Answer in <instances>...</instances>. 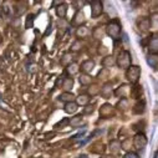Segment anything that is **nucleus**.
<instances>
[{"mask_svg": "<svg viewBox=\"0 0 158 158\" xmlns=\"http://www.w3.org/2000/svg\"><path fill=\"white\" fill-rule=\"evenodd\" d=\"M147 48H148L149 54L157 55V52H158V37H157V34H152V35L148 37Z\"/></svg>", "mask_w": 158, "mask_h": 158, "instance_id": "423d86ee", "label": "nucleus"}, {"mask_svg": "<svg viewBox=\"0 0 158 158\" xmlns=\"http://www.w3.org/2000/svg\"><path fill=\"white\" fill-rule=\"evenodd\" d=\"M78 158H87L85 154H82V156H78Z\"/></svg>", "mask_w": 158, "mask_h": 158, "instance_id": "79ce46f5", "label": "nucleus"}, {"mask_svg": "<svg viewBox=\"0 0 158 158\" xmlns=\"http://www.w3.org/2000/svg\"><path fill=\"white\" fill-rule=\"evenodd\" d=\"M138 27H139V30L143 31V32L148 31L149 27H151V25H149V20H148V19H141V20L138 21Z\"/></svg>", "mask_w": 158, "mask_h": 158, "instance_id": "b1692460", "label": "nucleus"}, {"mask_svg": "<svg viewBox=\"0 0 158 158\" xmlns=\"http://www.w3.org/2000/svg\"><path fill=\"white\" fill-rule=\"evenodd\" d=\"M116 107H117L118 110H121V111H127V110H128V107H130V102H128V100H127V98H121L120 101L117 102Z\"/></svg>", "mask_w": 158, "mask_h": 158, "instance_id": "4be33fe9", "label": "nucleus"}, {"mask_svg": "<svg viewBox=\"0 0 158 158\" xmlns=\"http://www.w3.org/2000/svg\"><path fill=\"white\" fill-rule=\"evenodd\" d=\"M123 158H139V157H138V154L135 153V152H127V153L123 156Z\"/></svg>", "mask_w": 158, "mask_h": 158, "instance_id": "4c0bfd02", "label": "nucleus"}, {"mask_svg": "<svg viewBox=\"0 0 158 158\" xmlns=\"http://www.w3.org/2000/svg\"><path fill=\"white\" fill-rule=\"evenodd\" d=\"M100 94L103 98H110L111 94H112V84L111 82H106L101 89H100Z\"/></svg>", "mask_w": 158, "mask_h": 158, "instance_id": "9d476101", "label": "nucleus"}, {"mask_svg": "<svg viewBox=\"0 0 158 158\" xmlns=\"http://www.w3.org/2000/svg\"><path fill=\"white\" fill-rule=\"evenodd\" d=\"M73 87V80H72V77H65V80L61 85V89L65 90V92H71Z\"/></svg>", "mask_w": 158, "mask_h": 158, "instance_id": "2eb2a0df", "label": "nucleus"}, {"mask_svg": "<svg viewBox=\"0 0 158 158\" xmlns=\"http://www.w3.org/2000/svg\"><path fill=\"white\" fill-rule=\"evenodd\" d=\"M89 34H90V30L86 26H84V25L78 26L77 30H76V36L77 37H86Z\"/></svg>", "mask_w": 158, "mask_h": 158, "instance_id": "aec40b11", "label": "nucleus"}, {"mask_svg": "<svg viewBox=\"0 0 158 158\" xmlns=\"http://www.w3.org/2000/svg\"><path fill=\"white\" fill-rule=\"evenodd\" d=\"M71 64V55L70 54H65L61 59V65H69Z\"/></svg>", "mask_w": 158, "mask_h": 158, "instance_id": "2f4dec72", "label": "nucleus"}, {"mask_svg": "<svg viewBox=\"0 0 158 158\" xmlns=\"http://www.w3.org/2000/svg\"><path fill=\"white\" fill-rule=\"evenodd\" d=\"M94 111H95L94 105H86V107H84V114H91Z\"/></svg>", "mask_w": 158, "mask_h": 158, "instance_id": "473e14b6", "label": "nucleus"}, {"mask_svg": "<svg viewBox=\"0 0 158 158\" xmlns=\"http://www.w3.org/2000/svg\"><path fill=\"white\" fill-rule=\"evenodd\" d=\"M0 43H2V35H0Z\"/></svg>", "mask_w": 158, "mask_h": 158, "instance_id": "37998d69", "label": "nucleus"}, {"mask_svg": "<svg viewBox=\"0 0 158 158\" xmlns=\"http://www.w3.org/2000/svg\"><path fill=\"white\" fill-rule=\"evenodd\" d=\"M98 92H100V87L96 86V85H94V86H91V87L89 89V95H96V94H98Z\"/></svg>", "mask_w": 158, "mask_h": 158, "instance_id": "c9c22d12", "label": "nucleus"}, {"mask_svg": "<svg viewBox=\"0 0 158 158\" xmlns=\"http://www.w3.org/2000/svg\"><path fill=\"white\" fill-rule=\"evenodd\" d=\"M141 77V67L137 65H131L126 70V78L131 84H137Z\"/></svg>", "mask_w": 158, "mask_h": 158, "instance_id": "7ed1b4c3", "label": "nucleus"}, {"mask_svg": "<svg viewBox=\"0 0 158 158\" xmlns=\"http://www.w3.org/2000/svg\"><path fill=\"white\" fill-rule=\"evenodd\" d=\"M78 81H80L81 85L86 86V85H90V84H91L92 78H91V76H90L89 73H81L80 77H78Z\"/></svg>", "mask_w": 158, "mask_h": 158, "instance_id": "5701e85b", "label": "nucleus"}, {"mask_svg": "<svg viewBox=\"0 0 158 158\" xmlns=\"http://www.w3.org/2000/svg\"><path fill=\"white\" fill-rule=\"evenodd\" d=\"M19 21H20V20H19V19H16V20H15V21L13 23V24H14V26H18V24H19Z\"/></svg>", "mask_w": 158, "mask_h": 158, "instance_id": "58836bf2", "label": "nucleus"}, {"mask_svg": "<svg viewBox=\"0 0 158 158\" xmlns=\"http://www.w3.org/2000/svg\"><path fill=\"white\" fill-rule=\"evenodd\" d=\"M142 94H143L142 86H135V87H132L130 90V95L132 96V98H141Z\"/></svg>", "mask_w": 158, "mask_h": 158, "instance_id": "a211bd4d", "label": "nucleus"}, {"mask_svg": "<svg viewBox=\"0 0 158 158\" xmlns=\"http://www.w3.org/2000/svg\"><path fill=\"white\" fill-rule=\"evenodd\" d=\"M114 64H116V59H114L113 56H107V57H105V59L102 60V66H103L105 69L112 67Z\"/></svg>", "mask_w": 158, "mask_h": 158, "instance_id": "393cba45", "label": "nucleus"}, {"mask_svg": "<svg viewBox=\"0 0 158 158\" xmlns=\"http://www.w3.org/2000/svg\"><path fill=\"white\" fill-rule=\"evenodd\" d=\"M149 20V25L152 26V27H157V14L154 13L153 15H152V18L151 19H148Z\"/></svg>", "mask_w": 158, "mask_h": 158, "instance_id": "f704fd0d", "label": "nucleus"}, {"mask_svg": "<svg viewBox=\"0 0 158 158\" xmlns=\"http://www.w3.org/2000/svg\"><path fill=\"white\" fill-rule=\"evenodd\" d=\"M77 108H78V105L73 101V102H67V103H65L64 111H65L66 113H69V114H72V113H75V112L77 111Z\"/></svg>", "mask_w": 158, "mask_h": 158, "instance_id": "dca6fc26", "label": "nucleus"}, {"mask_svg": "<svg viewBox=\"0 0 158 158\" xmlns=\"http://www.w3.org/2000/svg\"><path fill=\"white\" fill-rule=\"evenodd\" d=\"M116 65L120 67V69H128L131 65H132V56H131V52L127 51V50H123V51H120L116 57Z\"/></svg>", "mask_w": 158, "mask_h": 158, "instance_id": "f03ea898", "label": "nucleus"}, {"mask_svg": "<svg viewBox=\"0 0 158 158\" xmlns=\"http://www.w3.org/2000/svg\"><path fill=\"white\" fill-rule=\"evenodd\" d=\"M110 151L112 153H118V152L121 151V142L117 141V139L111 141V143H110Z\"/></svg>", "mask_w": 158, "mask_h": 158, "instance_id": "412c9836", "label": "nucleus"}, {"mask_svg": "<svg viewBox=\"0 0 158 158\" xmlns=\"http://www.w3.org/2000/svg\"><path fill=\"white\" fill-rule=\"evenodd\" d=\"M75 95L72 94V92H64V94H61L60 96H59V100L60 101H62V102H65V103H67V102H73L75 101Z\"/></svg>", "mask_w": 158, "mask_h": 158, "instance_id": "f3484780", "label": "nucleus"}, {"mask_svg": "<svg viewBox=\"0 0 158 158\" xmlns=\"http://www.w3.org/2000/svg\"><path fill=\"white\" fill-rule=\"evenodd\" d=\"M153 158H158V153H157V152H154V156H153Z\"/></svg>", "mask_w": 158, "mask_h": 158, "instance_id": "a19ab883", "label": "nucleus"}, {"mask_svg": "<svg viewBox=\"0 0 158 158\" xmlns=\"http://www.w3.org/2000/svg\"><path fill=\"white\" fill-rule=\"evenodd\" d=\"M64 80H65V76H60V77H57V80H56L55 86H56V87H59V89H61V85H62Z\"/></svg>", "mask_w": 158, "mask_h": 158, "instance_id": "e433bc0d", "label": "nucleus"}, {"mask_svg": "<svg viewBox=\"0 0 158 158\" xmlns=\"http://www.w3.org/2000/svg\"><path fill=\"white\" fill-rule=\"evenodd\" d=\"M89 100H90V96L87 94H82L78 97H76V103L77 105H87Z\"/></svg>", "mask_w": 158, "mask_h": 158, "instance_id": "bb28decb", "label": "nucleus"}, {"mask_svg": "<svg viewBox=\"0 0 158 158\" xmlns=\"http://www.w3.org/2000/svg\"><path fill=\"white\" fill-rule=\"evenodd\" d=\"M110 76V70L108 69H101L100 70V72H98V75H97V77L98 78H107Z\"/></svg>", "mask_w": 158, "mask_h": 158, "instance_id": "c756f323", "label": "nucleus"}, {"mask_svg": "<svg viewBox=\"0 0 158 158\" xmlns=\"http://www.w3.org/2000/svg\"><path fill=\"white\" fill-rule=\"evenodd\" d=\"M92 35H94V37H96V39H102V36H103V30L97 26V27L94 30Z\"/></svg>", "mask_w": 158, "mask_h": 158, "instance_id": "7c9ffc66", "label": "nucleus"}, {"mask_svg": "<svg viewBox=\"0 0 158 158\" xmlns=\"http://www.w3.org/2000/svg\"><path fill=\"white\" fill-rule=\"evenodd\" d=\"M106 34L112 39V40L117 41L121 39V23L117 19L111 20L106 25Z\"/></svg>", "mask_w": 158, "mask_h": 158, "instance_id": "f257e3e1", "label": "nucleus"}, {"mask_svg": "<svg viewBox=\"0 0 158 158\" xmlns=\"http://www.w3.org/2000/svg\"><path fill=\"white\" fill-rule=\"evenodd\" d=\"M69 122H70L69 118H64L62 121H60V122H57V123L55 125V128L57 130V128H64V127H67V126H69Z\"/></svg>", "mask_w": 158, "mask_h": 158, "instance_id": "c85d7f7f", "label": "nucleus"}, {"mask_svg": "<svg viewBox=\"0 0 158 158\" xmlns=\"http://www.w3.org/2000/svg\"><path fill=\"white\" fill-rule=\"evenodd\" d=\"M101 158H114L113 156H102Z\"/></svg>", "mask_w": 158, "mask_h": 158, "instance_id": "ea45409f", "label": "nucleus"}, {"mask_svg": "<svg viewBox=\"0 0 158 158\" xmlns=\"http://www.w3.org/2000/svg\"><path fill=\"white\" fill-rule=\"evenodd\" d=\"M34 20H35V15H34V14H29V15H27V18H26L25 27H26V29L32 27V25H34Z\"/></svg>", "mask_w": 158, "mask_h": 158, "instance_id": "cd10ccee", "label": "nucleus"}, {"mask_svg": "<svg viewBox=\"0 0 158 158\" xmlns=\"http://www.w3.org/2000/svg\"><path fill=\"white\" fill-rule=\"evenodd\" d=\"M94 69H95V61L91 60V59L85 60V61L81 64V70L84 71V73H89V72H91Z\"/></svg>", "mask_w": 158, "mask_h": 158, "instance_id": "9b49d317", "label": "nucleus"}, {"mask_svg": "<svg viewBox=\"0 0 158 158\" xmlns=\"http://www.w3.org/2000/svg\"><path fill=\"white\" fill-rule=\"evenodd\" d=\"M146 61H147V64H148V66H149V67H152L153 70H156V69H157V66H158V56H157V55L149 54V55L147 56Z\"/></svg>", "mask_w": 158, "mask_h": 158, "instance_id": "4468645a", "label": "nucleus"}, {"mask_svg": "<svg viewBox=\"0 0 158 158\" xmlns=\"http://www.w3.org/2000/svg\"><path fill=\"white\" fill-rule=\"evenodd\" d=\"M133 147L136 149H143L146 146H147V137L144 133H141L138 132L135 137H133Z\"/></svg>", "mask_w": 158, "mask_h": 158, "instance_id": "39448f33", "label": "nucleus"}, {"mask_svg": "<svg viewBox=\"0 0 158 158\" xmlns=\"http://www.w3.org/2000/svg\"><path fill=\"white\" fill-rule=\"evenodd\" d=\"M55 11H56V15L61 19H64L67 14V5L65 3H60L56 8H55Z\"/></svg>", "mask_w": 158, "mask_h": 158, "instance_id": "f8f14e48", "label": "nucleus"}, {"mask_svg": "<svg viewBox=\"0 0 158 158\" xmlns=\"http://www.w3.org/2000/svg\"><path fill=\"white\" fill-rule=\"evenodd\" d=\"M130 87H128V85H126V84H123V85H121L120 87H117L116 90H114V96L116 97H121V98H126L127 97V95L130 94Z\"/></svg>", "mask_w": 158, "mask_h": 158, "instance_id": "0eeeda50", "label": "nucleus"}, {"mask_svg": "<svg viewBox=\"0 0 158 158\" xmlns=\"http://www.w3.org/2000/svg\"><path fill=\"white\" fill-rule=\"evenodd\" d=\"M82 121H84V116L82 114H77V116H75V117L71 118L69 125H71L72 127H78V126H81Z\"/></svg>", "mask_w": 158, "mask_h": 158, "instance_id": "6ab92c4d", "label": "nucleus"}, {"mask_svg": "<svg viewBox=\"0 0 158 158\" xmlns=\"http://www.w3.org/2000/svg\"><path fill=\"white\" fill-rule=\"evenodd\" d=\"M78 71H80V66H78V64H76V62H71V64H69L67 67H66V72H67L69 76H73V75H76Z\"/></svg>", "mask_w": 158, "mask_h": 158, "instance_id": "ddd939ff", "label": "nucleus"}, {"mask_svg": "<svg viewBox=\"0 0 158 158\" xmlns=\"http://www.w3.org/2000/svg\"><path fill=\"white\" fill-rule=\"evenodd\" d=\"M144 110H146V103H144V101H142V102H137V103L135 105V107H133V112L137 113V114L143 113Z\"/></svg>", "mask_w": 158, "mask_h": 158, "instance_id": "a878e982", "label": "nucleus"}, {"mask_svg": "<svg viewBox=\"0 0 158 158\" xmlns=\"http://www.w3.org/2000/svg\"><path fill=\"white\" fill-rule=\"evenodd\" d=\"M113 114V106L111 103H105L100 107V116L103 118L111 117Z\"/></svg>", "mask_w": 158, "mask_h": 158, "instance_id": "6e6552de", "label": "nucleus"}, {"mask_svg": "<svg viewBox=\"0 0 158 158\" xmlns=\"http://www.w3.org/2000/svg\"><path fill=\"white\" fill-rule=\"evenodd\" d=\"M80 49H81V41H80V40L75 41V43L72 44V46H71V50H72V51H78Z\"/></svg>", "mask_w": 158, "mask_h": 158, "instance_id": "72a5a7b5", "label": "nucleus"}, {"mask_svg": "<svg viewBox=\"0 0 158 158\" xmlns=\"http://www.w3.org/2000/svg\"><path fill=\"white\" fill-rule=\"evenodd\" d=\"M85 14L82 10H78L76 11V14L73 15V19H72V25H76V26H81V24L85 23Z\"/></svg>", "mask_w": 158, "mask_h": 158, "instance_id": "1a4fd4ad", "label": "nucleus"}, {"mask_svg": "<svg viewBox=\"0 0 158 158\" xmlns=\"http://www.w3.org/2000/svg\"><path fill=\"white\" fill-rule=\"evenodd\" d=\"M90 5H91V16L94 19L98 18L103 13V4L100 2V0H92L90 3Z\"/></svg>", "mask_w": 158, "mask_h": 158, "instance_id": "20e7f679", "label": "nucleus"}]
</instances>
